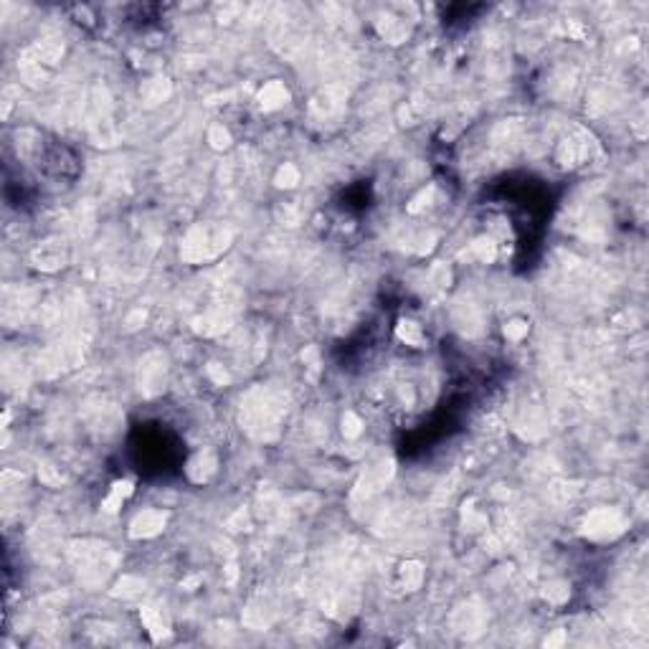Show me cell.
Returning a JSON list of instances; mask_svg holds the SVG:
<instances>
[{
	"label": "cell",
	"instance_id": "ac0fdd59",
	"mask_svg": "<svg viewBox=\"0 0 649 649\" xmlns=\"http://www.w3.org/2000/svg\"><path fill=\"white\" fill-rule=\"evenodd\" d=\"M495 242H489V239H477L475 244H470V256H475L477 261H482V264H489V261L495 259Z\"/></svg>",
	"mask_w": 649,
	"mask_h": 649
},
{
	"label": "cell",
	"instance_id": "8fae6325",
	"mask_svg": "<svg viewBox=\"0 0 649 649\" xmlns=\"http://www.w3.org/2000/svg\"><path fill=\"white\" fill-rule=\"evenodd\" d=\"M287 100H290V92H287V87L282 81H269V84H264L259 92V105H261V109H266V112L279 109L282 105H287Z\"/></svg>",
	"mask_w": 649,
	"mask_h": 649
},
{
	"label": "cell",
	"instance_id": "7c38bea8",
	"mask_svg": "<svg viewBox=\"0 0 649 649\" xmlns=\"http://www.w3.org/2000/svg\"><path fill=\"white\" fill-rule=\"evenodd\" d=\"M213 472H216V457L208 454V451H203V454H198V457H193L188 462V477H191L193 482H206V480H210Z\"/></svg>",
	"mask_w": 649,
	"mask_h": 649
},
{
	"label": "cell",
	"instance_id": "44dd1931",
	"mask_svg": "<svg viewBox=\"0 0 649 649\" xmlns=\"http://www.w3.org/2000/svg\"><path fill=\"white\" fill-rule=\"evenodd\" d=\"M208 143L213 145L216 150H223V148H229V143H231V135H229V130L223 127V124H213L208 130Z\"/></svg>",
	"mask_w": 649,
	"mask_h": 649
},
{
	"label": "cell",
	"instance_id": "4fadbf2b",
	"mask_svg": "<svg viewBox=\"0 0 649 649\" xmlns=\"http://www.w3.org/2000/svg\"><path fill=\"white\" fill-rule=\"evenodd\" d=\"M143 100L148 102V105H160V102H165L167 97H170V81L162 79V76H157V79H150L143 84Z\"/></svg>",
	"mask_w": 649,
	"mask_h": 649
},
{
	"label": "cell",
	"instance_id": "2e32d148",
	"mask_svg": "<svg viewBox=\"0 0 649 649\" xmlns=\"http://www.w3.org/2000/svg\"><path fill=\"white\" fill-rule=\"evenodd\" d=\"M378 28H381V36H383L386 41H391V44H401L408 36L406 20H398V18H388V23H381Z\"/></svg>",
	"mask_w": 649,
	"mask_h": 649
},
{
	"label": "cell",
	"instance_id": "9a60e30c",
	"mask_svg": "<svg viewBox=\"0 0 649 649\" xmlns=\"http://www.w3.org/2000/svg\"><path fill=\"white\" fill-rule=\"evenodd\" d=\"M398 340L406 343V345H414V347H421L424 343H427V335H424V330H421V325H416V322L411 320H401L398 322Z\"/></svg>",
	"mask_w": 649,
	"mask_h": 649
},
{
	"label": "cell",
	"instance_id": "cb8c5ba5",
	"mask_svg": "<svg viewBox=\"0 0 649 649\" xmlns=\"http://www.w3.org/2000/svg\"><path fill=\"white\" fill-rule=\"evenodd\" d=\"M505 335L510 338V340H520V338H525L528 335V322L523 320H513L505 325Z\"/></svg>",
	"mask_w": 649,
	"mask_h": 649
},
{
	"label": "cell",
	"instance_id": "277c9868",
	"mask_svg": "<svg viewBox=\"0 0 649 649\" xmlns=\"http://www.w3.org/2000/svg\"><path fill=\"white\" fill-rule=\"evenodd\" d=\"M165 523H167V513H162V510H143V513L132 520L130 535L132 538H155L165 528Z\"/></svg>",
	"mask_w": 649,
	"mask_h": 649
},
{
	"label": "cell",
	"instance_id": "7a4b0ae2",
	"mask_svg": "<svg viewBox=\"0 0 649 649\" xmlns=\"http://www.w3.org/2000/svg\"><path fill=\"white\" fill-rule=\"evenodd\" d=\"M229 242H231V231L218 229V226H196L183 239L180 254L191 264H201V261L218 256L223 249L229 246Z\"/></svg>",
	"mask_w": 649,
	"mask_h": 649
},
{
	"label": "cell",
	"instance_id": "d6986e66",
	"mask_svg": "<svg viewBox=\"0 0 649 649\" xmlns=\"http://www.w3.org/2000/svg\"><path fill=\"white\" fill-rule=\"evenodd\" d=\"M274 183H277L279 188H294L299 183V170L294 165H282L279 167V173H277V178H274Z\"/></svg>",
	"mask_w": 649,
	"mask_h": 649
},
{
	"label": "cell",
	"instance_id": "8992f818",
	"mask_svg": "<svg viewBox=\"0 0 649 649\" xmlns=\"http://www.w3.org/2000/svg\"><path fill=\"white\" fill-rule=\"evenodd\" d=\"M391 475H393V464L391 462H378L376 467H371V470L365 472V477L358 482V489H355V495L358 497H368L376 495L378 489L383 487L386 482L391 480Z\"/></svg>",
	"mask_w": 649,
	"mask_h": 649
},
{
	"label": "cell",
	"instance_id": "7402d4cb",
	"mask_svg": "<svg viewBox=\"0 0 649 649\" xmlns=\"http://www.w3.org/2000/svg\"><path fill=\"white\" fill-rule=\"evenodd\" d=\"M568 594H571L568 583H563V581H556V583H550V586H545V599L553 601V604H563V601L568 599Z\"/></svg>",
	"mask_w": 649,
	"mask_h": 649
},
{
	"label": "cell",
	"instance_id": "484cf974",
	"mask_svg": "<svg viewBox=\"0 0 649 649\" xmlns=\"http://www.w3.org/2000/svg\"><path fill=\"white\" fill-rule=\"evenodd\" d=\"M563 639H566V634H563V631L558 629L556 634H553V637L545 639V647H556V644H563Z\"/></svg>",
	"mask_w": 649,
	"mask_h": 649
},
{
	"label": "cell",
	"instance_id": "e0dca14e",
	"mask_svg": "<svg viewBox=\"0 0 649 649\" xmlns=\"http://www.w3.org/2000/svg\"><path fill=\"white\" fill-rule=\"evenodd\" d=\"M132 495V482H117L114 487H112V492H109V497L105 500V510L107 513H114L119 505H122V500H127V497Z\"/></svg>",
	"mask_w": 649,
	"mask_h": 649
},
{
	"label": "cell",
	"instance_id": "d4e9b609",
	"mask_svg": "<svg viewBox=\"0 0 649 649\" xmlns=\"http://www.w3.org/2000/svg\"><path fill=\"white\" fill-rule=\"evenodd\" d=\"M208 373L213 376V381H216L218 386H223L226 381H229V376H226V371H223V365H218V363H210L208 365Z\"/></svg>",
	"mask_w": 649,
	"mask_h": 649
},
{
	"label": "cell",
	"instance_id": "3957f363",
	"mask_svg": "<svg viewBox=\"0 0 649 649\" xmlns=\"http://www.w3.org/2000/svg\"><path fill=\"white\" fill-rule=\"evenodd\" d=\"M626 530V518L619 513L617 507H599L583 518L581 532L588 540H614Z\"/></svg>",
	"mask_w": 649,
	"mask_h": 649
},
{
	"label": "cell",
	"instance_id": "30bf717a",
	"mask_svg": "<svg viewBox=\"0 0 649 649\" xmlns=\"http://www.w3.org/2000/svg\"><path fill=\"white\" fill-rule=\"evenodd\" d=\"M140 617H143V624L148 626L150 637L155 642H160V639H165L170 634V626H167V619L162 614V609H157V606H143Z\"/></svg>",
	"mask_w": 649,
	"mask_h": 649
},
{
	"label": "cell",
	"instance_id": "603a6c76",
	"mask_svg": "<svg viewBox=\"0 0 649 649\" xmlns=\"http://www.w3.org/2000/svg\"><path fill=\"white\" fill-rule=\"evenodd\" d=\"M360 431H363V421L352 414V411H347V414L343 416V434H345V436H358Z\"/></svg>",
	"mask_w": 649,
	"mask_h": 649
},
{
	"label": "cell",
	"instance_id": "ba28073f",
	"mask_svg": "<svg viewBox=\"0 0 649 649\" xmlns=\"http://www.w3.org/2000/svg\"><path fill=\"white\" fill-rule=\"evenodd\" d=\"M33 261L36 266L46 269V272H54L59 266H64L66 261V249H64V242H46L33 251Z\"/></svg>",
	"mask_w": 649,
	"mask_h": 649
},
{
	"label": "cell",
	"instance_id": "5b68a950",
	"mask_svg": "<svg viewBox=\"0 0 649 649\" xmlns=\"http://www.w3.org/2000/svg\"><path fill=\"white\" fill-rule=\"evenodd\" d=\"M162 381H165V358L160 352H150L140 368V383L148 393H155L162 388Z\"/></svg>",
	"mask_w": 649,
	"mask_h": 649
},
{
	"label": "cell",
	"instance_id": "6da1fadb",
	"mask_svg": "<svg viewBox=\"0 0 649 649\" xmlns=\"http://www.w3.org/2000/svg\"><path fill=\"white\" fill-rule=\"evenodd\" d=\"M282 411H285V406H282V401L274 396L272 391H251L246 396V401H244L242 421L246 424V429L254 436L266 439L269 436L266 431L277 429L279 419H282Z\"/></svg>",
	"mask_w": 649,
	"mask_h": 649
},
{
	"label": "cell",
	"instance_id": "ffe728a7",
	"mask_svg": "<svg viewBox=\"0 0 649 649\" xmlns=\"http://www.w3.org/2000/svg\"><path fill=\"white\" fill-rule=\"evenodd\" d=\"M143 588H145L143 581H137V578H130V576H124L122 581L117 583V591H114V594H117V596H124V599H135L137 594H143Z\"/></svg>",
	"mask_w": 649,
	"mask_h": 649
},
{
	"label": "cell",
	"instance_id": "52a82bcc",
	"mask_svg": "<svg viewBox=\"0 0 649 649\" xmlns=\"http://www.w3.org/2000/svg\"><path fill=\"white\" fill-rule=\"evenodd\" d=\"M482 624H484V612L477 604L459 606L457 614H454V629H457L459 634H467V637L480 634V631H482Z\"/></svg>",
	"mask_w": 649,
	"mask_h": 649
},
{
	"label": "cell",
	"instance_id": "5bb4252c",
	"mask_svg": "<svg viewBox=\"0 0 649 649\" xmlns=\"http://www.w3.org/2000/svg\"><path fill=\"white\" fill-rule=\"evenodd\" d=\"M398 578H401V586L406 591H416L424 583V566L419 561H406L398 568Z\"/></svg>",
	"mask_w": 649,
	"mask_h": 649
},
{
	"label": "cell",
	"instance_id": "9c48e42d",
	"mask_svg": "<svg viewBox=\"0 0 649 649\" xmlns=\"http://www.w3.org/2000/svg\"><path fill=\"white\" fill-rule=\"evenodd\" d=\"M343 100H345V92H343L340 87H328V89H322L315 100H312V109H315L322 119L333 117V114H338V112L343 109Z\"/></svg>",
	"mask_w": 649,
	"mask_h": 649
}]
</instances>
